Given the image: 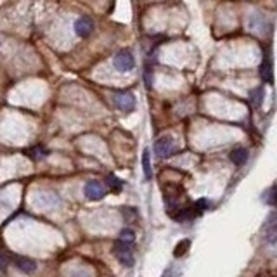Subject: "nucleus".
<instances>
[{"mask_svg":"<svg viewBox=\"0 0 277 277\" xmlns=\"http://www.w3.org/2000/svg\"><path fill=\"white\" fill-rule=\"evenodd\" d=\"M135 239V232L132 231V229H123V231L120 232V241H123V243H129L132 244Z\"/></svg>","mask_w":277,"mask_h":277,"instance_id":"nucleus-16","label":"nucleus"},{"mask_svg":"<svg viewBox=\"0 0 277 277\" xmlns=\"http://www.w3.org/2000/svg\"><path fill=\"white\" fill-rule=\"evenodd\" d=\"M267 21L265 17H263L260 12H255V14L248 19V28L251 30V32H258V33H263L267 32Z\"/></svg>","mask_w":277,"mask_h":277,"instance_id":"nucleus-9","label":"nucleus"},{"mask_svg":"<svg viewBox=\"0 0 277 277\" xmlns=\"http://www.w3.org/2000/svg\"><path fill=\"white\" fill-rule=\"evenodd\" d=\"M24 153L32 158V160H45V158L49 156V151H47L45 147H42V146H33V147L26 149Z\"/></svg>","mask_w":277,"mask_h":277,"instance_id":"nucleus-12","label":"nucleus"},{"mask_svg":"<svg viewBox=\"0 0 277 277\" xmlns=\"http://www.w3.org/2000/svg\"><path fill=\"white\" fill-rule=\"evenodd\" d=\"M263 100V89L262 87H257V89H253L249 92V103L253 104V108H260Z\"/></svg>","mask_w":277,"mask_h":277,"instance_id":"nucleus-13","label":"nucleus"},{"mask_svg":"<svg viewBox=\"0 0 277 277\" xmlns=\"http://www.w3.org/2000/svg\"><path fill=\"white\" fill-rule=\"evenodd\" d=\"M113 255L123 267H127V269H130V267L135 265L134 249H132V244H129V243H123V241L118 239L113 246Z\"/></svg>","mask_w":277,"mask_h":277,"instance_id":"nucleus-1","label":"nucleus"},{"mask_svg":"<svg viewBox=\"0 0 277 277\" xmlns=\"http://www.w3.org/2000/svg\"><path fill=\"white\" fill-rule=\"evenodd\" d=\"M175 151H177V146H175V140L170 137V135H163V137H160L155 142V153L156 156L163 158V160H166V158L173 156Z\"/></svg>","mask_w":277,"mask_h":277,"instance_id":"nucleus-3","label":"nucleus"},{"mask_svg":"<svg viewBox=\"0 0 277 277\" xmlns=\"http://www.w3.org/2000/svg\"><path fill=\"white\" fill-rule=\"evenodd\" d=\"M104 182H106V186L111 189L114 192H120L123 189V182L120 179H116L114 175H106V179H104Z\"/></svg>","mask_w":277,"mask_h":277,"instance_id":"nucleus-15","label":"nucleus"},{"mask_svg":"<svg viewBox=\"0 0 277 277\" xmlns=\"http://www.w3.org/2000/svg\"><path fill=\"white\" fill-rule=\"evenodd\" d=\"M85 196L89 197L90 201H99L106 196V187L99 182V180H89L85 184V189H83Z\"/></svg>","mask_w":277,"mask_h":277,"instance_id":"nucleus-7","label":"nucleus"},{"mask_svg":"<svg viewBox=\"0 0 277 277\" xmlns=\"http://www.w3.org/2000/svg\"><path fill=\"white\" fill-rule=\"evenodd\" d=\"M260 77L263 82H267V83L272 82V61L269 56L263 57V61L260 64Z\"/></svg>","mask_w":277,"mask_h":277,"instance_id":"nucleus-11","label":"nucleus"},{"mask_svg":"<svg viewBox=\"0 0 277 277\" xmlns=\"http://www.w3.org/2000/svg\"><path fill=\"white\" fill-rule=\"evenodd\" d=\"M113 64H114V68H116L118 71L127 73V71H130V69H134L135 59H134V56H132L130 51H120L116 56H114Z\"/></svg>","mask_w":277,"mask_h":277,"instance_id":"nucleus-4","label":"nucleus"},{"mask_svg":"<svg viewBox=\"0 0 277 277\" xmlns=\"http://www.w3.org/2000/svg\"><path fill=\"white\" fill-rule=\"evenodd\" d=\"M113 104L123 113H130L135 109V97L129 90H120L113 95Z\"/></svg>","mask_w":277,"mask_h":277,"instance_id":"nucleus-2","label":"nucleus"},{"mask_svg":"<svg viewBox=\"0 0 277 277\" xmlns=\"http://www.w3.org/2000/svg\"><path fill=\"white\" fill-rule=\"evenodd\" d=\"M142 168H144V177L147 180L153 179V170H151V156H149V151L142 153Z\"/></svg>","mask_w":277,"mask_h":277,"instance_id":"nucleus-14","label":"nucleus"},{"mask_svg":"<svg viewBox=\"0 0 277 277\" xmlns=\"http://www.w3.org/2000/svg\"><path fill=\"white\" fill-rule=\"evenodd\" d=\"M267 203L270 206H277V182L269 189V192H267Z\"/></svg>","mask_w":277,"mask_h":277,"instance_id":"nucleus-17","label":"nucleus"},{"mask_svg":"<svg viewBox=\"0 0 277 277\" xmlns=\"http://www.w3.org/2000/svg\"><path fill=\"white\" fill-rule=\"evenodd\" d=\"M6 267H7V258L4 257V253H2V251H0V272L6 270Z\"/></svg>","mask_w":277,"mask_h":277,"instance_id":"nucleus-18","label":"nucleus"},{"mask_svg":"<svg viewBox=\"0 0 277 277\" xmlns=\"http://www.w3.org/2000/svg\"><path fill=\"white\" fill-rule=\"evenodd\" d=\"M262 232H263V239L269 244L277 243V212H272L269 217H267Z\"/></svg>","mask_w":277,"mask_h":277,"instance_id":"nucleus-5","label":"nucleus"},{"mask_svg":"<svg viewBox=\"0 0 277 277\" xmlns=\"http://www.w3.org/2000/svg\"><path fill=\"white\" fill-rule=\"evenodd\" d=\"M231 161L236 166H243L246 161H248V151L244 147H236L234 151L231 153Z\"/></svg>","mask_w":277,"mask_h":277,"instance_id":"nucleus-10","label":"nucleus"},{"mask_svg":"<svg viewBox=\"0 0 277 277\" xmlns=\"http://www.w3.org/2000/svg\"><path fill=\"white\" fill-rule=\"evenodd\" d=\"M92 32H94V21H92L90 17L82 16L74 21V33H77L78 37L85 38V37H89Z\"/></svg>","mask_w":277,"mask_h":277,"instance_id":"nucleus-8","label":"nucleus"},{"mask_svg":"<svg viewBox=\"0 0 277 277\" xmlns=\"http://www.w3.org/2000/svg\"><path fill=\"white\" fill-rule=\"evenodd\" d=\"M12 263L19 272H23L24 275H33L37 272V262L32 260L28 257H21V255H12Z\"/></svg>","mask_w":277,"mask_h":277,"instance_id":"nucleus-6","label":"nucleus"}]
</instances>
